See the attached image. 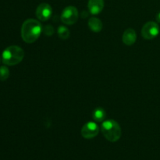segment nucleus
I'll return each instance as SVG.
<instances>
[{
    "label": "nucleus",
    "instance_id": "1",
    "mask_svg": "<svg viewBox=\"0 0 160 160\" xmlns=\"http://www.w3.org/2000/svg\"><path fill=\"white\" fill-rule=\"evenodd\" d=\"M42 32L40 22L34 19H28L23 22L21 28V37L27 43H34L38 39Z\"/></svg>",
    "mask_w": 160,
    "mask_h": 160
},
{
    "label": "nucleus",
    "instance_id": "2",
    "mask_svg": "<svg viewBox=\"0 0 160 160\" xmlns=\"http://www.w3.org/2000/svg\"><path fill=\"white\" fill-rule=\"evenodd\" d=\"M101 131L103 136L109 142H116L121 137V128L117 122L113 120H107L101 125Z\"/></svg>",
    "mask_w": 160,
    "mask_h": 160
},
{
    "label": "nucleus",
    "instance_id": "3",
    "mask_svg": "<svg viewBox=\"0 0 160 160\" xmlns=\"http://www.w3.org/2000/svg\"><path fill=\"white\" fill-rule=\"evenodd\" d=\"M2 62L7 66H14L20 63L24 57V52L20 47L11 45L2 52Z\"/></svg>",
    "mask_w": 160,
    "mask_h": 160
},
{
    "label": "nucleus",
    "instance_id": "4",
    "mask_svg": "<svg viewBox=\"0 0 160 160\" xmlns=\"http://www.w3.org/2000/svg\"><path fill=\"white\" fill-rule=\"evenodd\" d=\"M79 13L74 6H67L62 10V14H61V20L63 23L67 25L74 24L78 20Z\"/></svg>",
    "mask_w": 160,
    "mask_h": 160
},
{
    "label": "nucleus",
    "instance_id": "5",
    "mask_svg": "<svg viewBox=\"0 0 160 160\" xmlns=\"http://www.w3.org/2000/svg\"><path fill=\"white\" fill-rule=\"evenodd\" d=\"M159 34V27L157 23L153 21L147 22L142 29V37L147 40L154 39Z\"/></svg>",
    "mask_w": 160,
    "mask_h": 160
},
{
    "label": "nucleus",
    "instance_id": "6",
    "mask_svg": "<svg viewBox=\"0 0 160 160\" xmlns=\"http://www.w3.org/2000/svg\"><path fill=\"white\" fill-rule=\"evenodd\" d=\"M99 132V127L95 122H88L81 129V135L86 139H92L96 137Z\"/></svg>",
    "mask_w": 160,
    "mask_h": 160
},
{
    "label": "nucleus",
    "instance_id": "7",
    "mask_svg": "<svg viewBox=\"0 0 160 160\" xmlns=\"http://www.w3.org/2000/svg\"><path fill=\"white\" fill-rule=\"evenodd\" d=\"M52 9L48 3H42L36 9V17L41 21H46L51 17Z\"/></svg>",
    "mask_w": 160,
    "mask_h": 160
},
{
    "label": "nucleus",
    "instance_id": "8",
    "mask_svg": "<svg viewBox=\"0 0 160 160\" xmlns=\"http://www.w3.org/2000/svg\"><path fill=\"white\" fill-rule=\"evenodd\" d=\"M88 9L93 15H97L102 11L104 8V0H89Z\"/></svg>",
    "mask_w": 160,
    "mask_h": 160
},
{
    "label": "nucleus",
    "instance_id": "9",
    "mask_svg": "<svg viewBox=\"0 0 160 160\" xmlns=\"http://www.w3.org/2000/svg\"><path fill=\"white\" fill-rule=\"evenodd\" d=\"M122 40H123V43L127 45H134L137 40V34H136L135 31L132 28L126 30L123 34Z\"/></svg>",
    "mask_w": 160,
    "mask_h": 160
},
{
    "label": "nucleus",
    "instance_id": "10",
    "mask_svg": "<svg viewBox=\"0 0 160 160\" xmlns=\"http://www.w3.org/2000/svg\"><path fill=\"white\" fill-rule=\"evenodd\" d=\"M88 27L94 32H100L102 29V23L97 17H91L88 20Z\"/></svg>",
    "mask_w": 160,
    "mask_h": 160
},
{
    "label": "nucleus",
    "instance_id": "11",
    "mask_svg": "<svg viewBox=\"0 0 160 160\" xmlns=\"http://www.w3.org/2000/svg\"><path fill=\"white\" fill-rule=\"evenodd\" d=\"M92 116H93V119L95 121L102 122L105 120V118H106V113L102 108H97V109H95V110H94Z\"/></svg>",
    "mask_w": 160,
    "mask_h": 160
},
{
    "label": "nucleus",
    "instance_id": "12",
    "mask_svg": "<svg viewBox=\"0 0 160 160\" xmlns=\"http://www.w3.org/2000/svg\"><path fill=\"white\" fill-rule=\"evenodd\" d=\"M58 35L62 40H66L70 37V31L64 26H60L58 28Z\"/></svg>",
    "mask_w": 160,
    "mask_h": 160
},
{
    "label": "nucleus",
    "instance_id": "13",
    "mask_svg": "<svg viewBox=\"0 0 160 160\" xmlns=\"http://www.w3.org/2000/svg\"><path fill=\"white\" fill-rule=\"evenodd\" d=\"M9 76V70L6 67H0V81H6Z\"/></svg>",
    "mask_w": 160,
    "mask_h": 160
},
{
    "label": "nucleus",
    "instance_id": "14",
    "mask_svg": "<svg viewBox=\"0 0 160 160\" xmlns=\"http://www.w3.org/2000/svg\"><path fill=\"white\" fill-rule=\"evenodd\" d=\"M42 32L46 36H52L54 34L55 31L52 25H46V26H45L42 28Z\"/></svg>",
    "mask_w": 160,
    "mask_h": 160
},
{
    "label": "nucleus",
    "instance_id": "15",
    "mask_svg": "<svg viewBox=\"0 0 160 160\" xmlns=\"http://www.w3.org/2000/svg\"><path fill=\"white\" fill-rule=\"evenodd\" d=\"M156 21L158 23H160V12H158L157 15H156Z\"/></svg>",
    "mask_w": 160,
    "mask_h": 160
},
{
    "label": "nucleus",
    "instance_id": "16",
    "mask_svg": "<svg viewBox=\"0 0 160 160\" xmlns=\"http://www.w3.org/2000/svg\"><path fill=\"white\" fill-rule=\"evenodd\" d=\"M0 61H1V59H0Z\"/></svg>",
    "mask_w": 160,
    "mask_h": 160
}]
</instances>
